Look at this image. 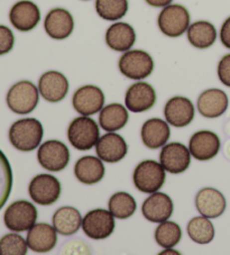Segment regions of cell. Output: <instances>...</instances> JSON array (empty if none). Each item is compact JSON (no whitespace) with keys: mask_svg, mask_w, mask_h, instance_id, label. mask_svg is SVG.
I'll return each mask as SVG.
<instances>
[{"mask_svg":"<svg viewBox=\"0 0 230 255\" xmlns=\"http://www.w3.org/2000/svg\"><path fill=\"white\" fill-rule=\"evenodd\" d=\"M37 159L44 169L51 172H59L68 166L70 151L68 146L60 140H47L39 146Z\"/></svg>","mask_w":230,"mask_h":255,"instance_id":"cell-8","label":"cell"},{"mask_svg":"<svg viewBox=\"0 0 230 255\" xmlns=\"http://www.w3.org/2000/svg\"><path fill=\"white\" fill-rule=\"evenodd\" d=\"M218 77L221 83L230 88V53L223 56L218 64Z\"/></svg>","mask_w":230,"mask_h":255,"instance_id":"cell-37","label":"cell"},{"mask_svg":"<svg viewBox=\"0 0 230 255\" xmlns=\"http://www.w3.org/2000/svg\"><path fill=\"white\" fill-rule=\"evenodd\" d=\"M12 188V171L9 161L0 149V209L6 204Z\"/></svg>","mask_w":230,"mask_h":255,"instance_id":"cell-34","label":"cell"},{"mask_svg":"<svg viewBox=\"0 0 230 255\" xmlns=\"http://www.w3.org/2000/svg\"><path fill=\"white\" fill-rule=\"evenodd\" d=\"M161 32L169 37H180L190 27V12L182 5L171 3L164 7L157 18Z\"/></svg>","mask_w":230,"mask_h":255,"instance_id":"cell-5","label":"cell"},{"mask_svg":"<svg viewBox=\"0 0 230 255\" xmlns=\"http://www.w3.org/2000/svg\"><path fill=\"white\" fill-rule=\"evenodd\" d=\"M228 97L220 89L203 91L198 99V111L207 118H216L224 115L228 108Z\"/></svg>","mask_w":230,"mask_h":255,"instance_id":"cell-23","label":"cell"},{"mask_svg":"<svg viewBox=\"0 0 230 255\" xmlns=\"http://www.w3.org/2000/svg\"><path fill=\"white\" fill-rule=\"evenodd\" d=\"M98 124L88 116L78 117L71 123L68 137L71 145L79 151H89L99 140Z\"/></svg>","mask_w":230,"mask_h":255,"instance_id":"cell-3","label":"cell"},{"mask_svg":"<svg viewBox=\"0 0 230 255\" xmlns=\"http://www.w3.org/2000/svg\"><path fill=\"white\" fill-rule=\"evenodd\" d=\"M37 219V209L27 200H17L6 209L5 225L11 232H26L32 228Z\"/></svg>","mask_w":230,"mask_h":255,"instance_id":"cell-7","label":"cell"},{"mask_svg":"<svg viewBox=\"0 0 230 255\" xmlns=\"http://www.w3.org/2000/svg\"><path fill=\"white\" fill-rule=\"evenodd\" d=\"M74 174L85 184L98 183L105 175V166L101 159L96 156H83L74 166Z\"/></svg>","mask_w":230,"mask_h":255,"instance_id":"cell-26","label":"cell"},{"mask_svg":"<svg viewBox=\"0 0 230 255\" xmlns=\"http://www.w3.org/2000/svg\"><path fill=\"white\" fill-rule=\"evenodd\" d=\"M44 29L53 39L68 38L74 29L73 16L64 8H54L45 17Z\"/></svg>","mask_w":230,"mask_h":255,"instance_id":"cell-15","label":"cell"},{"mask_svg":"<svg viewBox=\"0 0 230 255\" xmlns=\"http://www.w3.org/2000/svg\"><path fill=\"white\" fill-rule=\"evenodd\" d=\"M72 104L75 111L80 115H95L104 107L105 95L98 87L90 85L85 86L75 91Z\"/></svg>","mask_w":230,"mask_h":255,"instance_id":"cell-13","label":"cell"},{"mask_svg":"<svg viewBox=\"0 0 230 255\" xmlns=\"http://www.w3.org/2000/svg\"><path fill=\"white\" fill-rule=\"evenodd\" d=\"M187 35L192 46L205 50L216 43L217 29L210 21L198 20L190 25Z\"/></svg>","mask_w":230,"mask_h":255,"instance_id":"cell-28","label":"cell"},{"mask_svg":"<svg viewBox=\"0 0 230 255\" xmlns=\"http://www.w3.org/2000/svg\"><path fill=\"white\" fill-rule=\"evenodd\" d=\"M141 213L147 221L163 223L173 214V202L171 198L162 192H154L144 201Z\"/></svg>","mask_w":230,"mask_h":255,"instance_id":"cell-18","label":"cell"},{"mask_svg":"<svg viewBox=\"0 0 230 255\" xmlns=\"http://www.w3.org/2000/svg\"><path fill=\"white\" fill-rule=\"evenodd\" d=\"M96 10L103 19L116 21L127 14L128 0H96Z\"/></svg>","mask_w":230,"mask_h":255,"instance_id":"cell-32","label":"cell"},{"mask_svg":"<svg viewBox=\"0 0 230 255\" xmlns=\"http://www.w3.org/2000/svg\"><path fill=\"white\" fill-rule=\"evenodd\" d=\"M83 1H88V0H83Z\"/></svg>","mask_w":230,"mask_h":255,"instance_id":"cell-40","label":"cell"},{"mask_svg":"<svg viewBox=\"0 0 230 255\" xmlns=\"http://www.w3.org/2000/svg\"><path fill=\"white\" fill-rule=\"evenodd\" d=\"M11 25L20 32H29L38 25L41 11L36 3L30 0H20L11 7L9 11Z\"/></svg>","mask_w":230,"mask_h":255,"instance_id":"cell-12","label":"cell"},{"mask_svg":"<svg viewBox=\"0 0 230 255\" xmlns=\"http://www.w3.org/2000/svg\"><path fill=\"white\" fill-rule=\"evenodd\" d=\"M28 192L37 205L50 206L61 196V183L51 174H39L30 181Z\"/></svg>","mask_w":230,"mask_h":255,"instance_id":"cell-10","label":"cell"},{"mask_svg":"<svg viewBox=\"0 0 230 255\" xmlns=\"http://www.w3.org/2000/svg\"><path fill=\"white\" fill-rule=\"evenodd\" d=\"M189 149L191 155L199 161H209L220 151L218 135L210 130H201L190 138Z\"/></svg>","mask_w":230,"mask_h":255,"instance_id":"cell-14","label":"cell"},{"mask_svg":"<svg viewBox=\"0 0 230 255\" xmlns=\"http://www.w3.org/2000/svg\"><path fill=\"white\" fill-rule=\"evenodd\" d=\"M127 151V144L122 136L113 131L101 136L96 145V152L99 159L108 163H116L122 160L126 156Z\"/></svg>","mask_w":230,"mask_h":255,"instance_id":"cell-19","label":"cell"},{"mask_svg":"<svg viewBox=\"0 0 230 255\" xmlns=\"http://www.w3.org/2000/svg\"><path fill=\"white\" fill-rule=\"evenodd\" d=\"M160 162L167 172L179 174L188 170L191 162V153L184 144L170 143L162 148Z\"/></svg>","mask_w":230,"mask_h":255,"instance_id":"cell-11","label":"cell"},{"mask_svg":"<svg viewBox=\"0 0 230 255\" xmlns=\"http://www.w3.org/2000/svg\"><path fill=\"white\" fill-rule=\"evenodd\" d=\"M171 130L166 122L160 118H152L141 127V139L148 148L156 149L164 146L170 139Z\"/></svg>","mask_w":230,"mask_h":255,"instance_id":"cell-25","label":"cell"},{"mask_svg":"<svg viewBox=\"0 0 230 255\" xmlns=\"http://www.w3.org/2000/svg\"><path fill=\"white\" fill-rule=\"evenodd\" d=\"M137 205L134 197L127 192H117L109 200V210L118 219L129 218L136 212Z\"/></svg>","mask_w":230,"mask_h":255,"instance_id":"cell-31","label":"cell"},{"mask_svg":"<svg viewBox=\"0 0 230 255\" xmlns=\"http://www.w3.org/2000/svg\"><path fill=\"white\" fill-rule=\"evenodd\" d=\"M136 33L131 25L127 23H115L106 32V43L116 52H127L134 46Z\"/></svg>","mask_w":230,"mask_h":255,"instance_id":"cell-24","label":"cell"},{"mask_svg":"<svg viewBox=\"0 0 230 255\" xmlns=\"http://www.w3.org/2000/svg\"><path fill=\"white\" fill-rule=\"evenodd\" d=\"M120 72L131 80H143L152 74L154 61L147 52L141 50H129L123 52L118 62Z\"/></svg>","mask_w":230,"mask_h":255,"instance_id":"cell-4","label":"cell"},{"mask_svg":"<svg viewBox=\"0 0 230 255\" xmlns=\"http://www.w3.org/2000/svg\"><path fill=\"white\" fill-rule=\"evenodd\" d=\"M128 118H129V115L122 105L112 104L101 111L99 124L106 131H116L125 127Z\"/></svg>","mask_w":230,"mask_h":255,"instance_id":"cell-29","label":"cell"},{"mask_svg":"<svg viewBox=\"0 0 230 255\" xmlns=\"http://www.w3.org/2000/svg\"><path fill=\"white\" fill-rule=\"evenodd\" d=\"M126 107L132 113H143L156 103V92L147 82H137L128 88L125 97Z\"/></svg>","mask_w":230,"mask_h":255,"instance_id":"cell-16","label":"cell"},{"mask_svg":"<svg viewBox=\"0 0 230 255\" xmlns=\"http://www.w3.org/2000/svg\"><path fill=\"white\" fill-rule=\"evenodd\" d=\"M27 246V241L23 236L10 233L0 240V255H25Z\"/></svg>","mask_w":230,"mask_h":255,"instance_id":"cell-35","label":"cell"},{"mask_svg":"<svg viewBox=\"0 0 230 255\" xmlns=\"http://www.w3.org/2000/svg\"><path fill=\"white\" fill-rule=\"evenodd\" d=\"M165 169L153 160L140 162L134 172V183L139 191L154 193L160 190L165 182Z\"/></svg>","mask_w":230,"mask_h":255,"instance_id":"cell-6","label":"cell"},{"mask_svg":"<svg viewBox=\"0 0 230 255\" xmlns=\"http://www.w3.org/2000/svg\"><path fill=\"white\" fill-rule=\"evenodd\" d=\"M164 115L172 126H188L194 118V106L185 97H173L165 105Z\"/></svg>","mask_w":230,"mask_h":255,"instance_id":"cell-20","label":"cell"},{"mask_svg":"<svg viewBox=\"0 0 230 255\" xmlns=\"http://www.w3.org/2000/svg\"><path fill=\"white\" fill-rule=\"evenodd\" d=\"M82 217L80 212L74 207H62L53 216V226L59 234L70 236L77 233L82 226Z\"/></svg>","mask_w":230,"mask_h":255,"instance_id":"cell-27","label":"cell"},{"mask_svg":"<svg viewBox=\"0 0 230 255\" xmlns=\"http://www.w3.org/2000/svg\"><path fill=\"white\" fill-rule=\"evenodd\" d=\"M182 237V231L178 224L174 222H163L155 231V241L158 245L164 249L174 248L179 244Z\"/></svg>","mask_w":230,"mask_h":255,"instance_id":"cell-33","label":"cell"},{"mask_svg":"<svg viewBox=\"0 0 230 255\" xmlns=\"http://www.w3.org/2000/svg\"><path fill=\"white\" fill-rule=\"evenodd\" d=\"M83 232L92 240H105L113 234L115 218L110 210L95 209L88 213L82 221Z\"/></svg>","mask_w":230,"mask_h":255,"instance_id":"cell-9","label":"cell"},{"mask_svg":"<svg viewBox=\"0 0 230 255\" xmlns=\"http://www.w3.org/2000/svg\"><path fill=\"white\" fill-rule=\"evenodd\" d=\"M188 235L199 244H208L214 240L215 227L208 217H196L191 219L187 227Z\"/></svg>","mask_w":230,"mask_h":255,"instance_id":"cell-30","label":"cell"},{"mask_svg":"<svg viewBox=\"0 0 230 255\" xmlns=\"http://www.w3.org/2000/svg\"><path fill=\"white\" fill-rule=\"evenodd\" d=\"M44 129L35 118H24L11 125L9 140L12 146L21 152L34 151L42 142Z\"/></svg>","mask_w":230,"mask_h":255,"instance_id":"cell-1","label":"cell"},{"mask_svg":"<svg viewBox=\"0 0 230 255\" xmlns=\"http://www.w3.org/2000/svg\"><path fill=\"white\" fill-rule=\"evenodd\" d=\"M220 41L225 47L230 50V16L224 21L220 29Z\"/></svg>","mask_w":230,"mask_h":255,"instance_id":"cell-38","label":"cell"},{"mask_svg":"<svg viewBox=\"0 0 230 255\" xmlns=\"http://www.w3.org/2000/svg\"><path fill=\"white\" fill-rule=\"evenodd\" d=\"M39 94L50 103H59L65 98L69 91V81L63 73L47 71L39 78Z\"/></svg>","mask_w":230,"mask_h":255,"instance_id":"cell-17","label":"cell"},{"mask_svg":"<svg viewBox=\"0 0 230 255\" xmlns=\"http://www.w3.org/2000/svg\"><path fill=\"white\" fill-rule=\"evenodd\" d=\"M226 199L223 193L215 188H203L196 197V207L202 216L217 218L226 210Z\"/></svg>","mask_w":230,"mask_h":255,"instance_id":"cell-21","label":"cell"},{"mask_svg":"<svg viewBox=\"0 0 230 255\" xmlns=\"http://www.w3.org/2000/svg\"><path fill=\"white\" fill-rule=\"evenodd\" d=\"M54 226L46 223H39L30 228L27 234L28 248L36 253H46L55 248L57 242Z\"/></svg>","mask_w":230,"mask_h":255,"instance_id":"cell-22","label":"cell"},{"mask_svg":"<svg viewBox=\"0 0 230 255\" xmlns=\"http://www.w3.org/2000/svg\"><path fill=\"white\" fill-rule=\"evenodd\" d=\"M38 89L33 82L23 80L15 83L7 94V105L11 112L18 115H27L38 104Z\"/></svg>","mask_w":230,"mask_h":255,"instance_id":"cell-2","label":"cell"},{"mask_svg":"<svg viewBox=\"0 0 230 255\" xmlns=\"http://www.w3.org/2000/svg\"><path fill=\"white\" fill-rule=\"evenodd\" d=\"M14 44L15 36L11 29L5 25H0V55L9 53Z\"/></svg>","mask_w":230,"mask_h":255,"instance_id":"cell-36","label":"cell"},{"mask_svg":"<svg viewBox=\"0 0 230 255\" xmlns=\"http://www.w3.org/2000/svg\"><path fill=\"white\" fill-rule=\"evenodd\" d=\"M149 6L155 7V8H164L172 3L173 0H145Z\"/></svg>","mask_w":230,"mask_h":255,"instance_id":"cell-39","label":"cell"}]
</instances>
